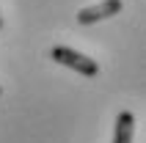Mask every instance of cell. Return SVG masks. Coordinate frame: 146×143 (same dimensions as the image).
<instances>
[{"label":"cell","mask_w":146,"mask_h":143,"mask_svg":"<svg viewBox=\"0 0 146 143\" xmlns=\"http://www.w3.org/2000/svg\"><path fill=\"white\" fill-rule=\"evenodd\" d=\"M0 30H3V19H0Z\"/></svg>","instance_id":"cell-4"},{"label":"cell","mask_w":146,"mask_h":143,"mask_svg":"<svg viewBox=\"0 0 146 143\" xmlns=\"http://www.w3.org/2000/svg\"><path fill=\"white\" fill-rule=\"evenodd\" d=\"M0 94H3V85H0Z\"/></svg>","instance_id":"cell-5"},{"label":"cell","mask_w":146,"mask_h":143,"mask_svg":"<svg viewBox=\"0 0 146 143\" xmlns=\"http://www.w3.org/2000/svg\"><path fill=\"white\" fill-rule=\"evenodd\" d=\"M132 129H135V116H132L130 110H121L116 116L113 143H132Z\"/></svg>","instance_id":"cell-3"},{"label":"cell","mask_w":146,"mask_h":143,"mask_svg":"<svg viewBox=\"0 0 146 143\" xmlns=\"http://www.w3.org/2000/svg\"><path fill=\"white\" fill-rule=\"evenodd\" d=\"M121 14V0H102L97 6H88L77 11V25H94L99 19H108V17Z\"/></svg>","instance_id":"cell-2"},{"label":"cell","mask_w":146,"mask_h":143,"mask_svg":"<svg viewBox=\"0 0 146 143\" xmlns=\"http://www.w3.org/2000/svg\"><path fill=\"white\" fill-rule=\"evenodd\" d=\"M50 58H52L55 64H61V66L74 69L77 74H83V77H97L99 74V64L94 58L83 55V52H77V50H72V47H64V44H58V47L50 50Z\"/></svg>","instance_id":"cell-1"}]
</instances>
